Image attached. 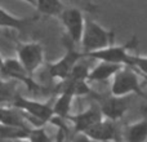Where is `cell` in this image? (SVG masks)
Segmentation results:
<instances>
[{"label":"cell","instance_id":"9","mask_svg":"<svg viewBox=\"0 0 147 142\" xmlns=\"http://www.w3.org/2000/svg\"><path fill=\"white\" fill-rule=\"evenodd\" d=\"M0 74L13 79V80L23 83L30 92L36 93V92H39V89H40V85L34 80L32 76H31L27 71L23 69L22 65L20 64V61H18L17 58H5L4 66H3Z\"/></svg>","mask_w":147,"mask_h":142},{"label":"cell","instance_id":"5","mask_svg":"<svg viewBox=\"0 0 147 142\" xmlns=\"http://www.w3.org/2000/svg\"><path fill=\"white\" fill-rule=\"evenodd\" d=\"M22 67L32 76L44 62V49L38 41L22 43L17 47V57Z\"/></svg>","mask_w":147,"mask_h":142},{"label":"cell","instance_id":"24","mask_svg":"<svg viewBox=\"0 0 147 142\" xmlns=\"http://www.w3.org/2000/svg\"><path fill=\"white\" fill-rule=\"evenodd\" d=\"M143 79H145V80H146V81H147V78H143Z\"/></svg>","mask_w":147,"mask_h":142},{"label":"cell","instance_id":"19","mask_svg":"<svg viewBox=\"0 0 147 142\" xmlns=\"http://www.w3.org/2000/svg\"><path fill=\"white\" fill-rule=\"evenodd\" d=\"M127 66L132 67L138 75L142 78H147V56H141V54H129Z\"/></svg>","mask_w":147,"mask_h":142},{"label":"cell","instance_id":"18","mask_svg":"<svg viewBox=\"0 0 147 142\" xmlns=\"http://www.w3.org/2000/svg\"><path fill=\"white\" fill-rule=\"evenodd\" d=\"M16 96L14 87L0 78V107L12 106Z\"/></svg>","mask_w":147,"mask_h":142},{"label":"cell","instance_id":"25","mask_svg":"<svg viewBox=\"0 0 147 142\" xmlns=\"http://www.w3.org/2000/svg\"><path fill=\"white\" fill-rule=\"evenodd\" d=\"M0 142H4V141H1V140H0Z\"/></svg>","mask_w":147,"mask_h":142},{"label":"cell","instance_id":"3","mask_svg":"<svg viewBox=\"0 0 147 142\" xmlns=\"http://www.w3.org/2000/svg\"><path fill=\"white\" fill-rule=\"evenodd\" d=\"M110 92L112 97H129L130 94H138L147 98L141 88L140 75L129 66H124L111 79Z\"/></svg>","mask_w":147,"mask_h":142},{"label":"cell","instance_id":"2","mask_svg":"<svg viewBox=\"0 0 147 142\" xmlns=\"http://www.w3.org/2000/svg\"><path fill=\"white\" fill-rule=\"evenodd\" d=\"M114 41V32L109 31L97 23L96 21L85 20V27H84L83 38H81V47L83 52L86 54L98 52L107 47L112 45Z\"/></svg>","mask_w":147,"mask_h":142},{"label":"cell","instance_id":"13","mask_svg":"<svg viewBox=\"0 0 147 142\" xmlns=\"http://www.w3.org/2000/svg\"><path fill=\"white\" fill-rule=\"evenodd\" d=\"M34 20H36V17H17L0 7V28L21 30L27 27Z\"/></svg>","mask_w":147,"mask_h":142},{"label":"cell","instance_id":"17","mask_svg":"<svg viewBox=\"0 0 147 142\" xmlns=\"http://www.w3.org/2000/svg\"><path fill=\"white\" fill-rule=\"evenodd\" d=\"M39 13L44 16H54L59 17L65 10V5L58 0H36V1H28Z\"/></svg>","mask_w":147,"mask_h":142},{"label":"cell","instance_id":"20","mask_svg":"<svg viewBox=\"0 0 147 142\" xmlns=\"http://www.w3.org/2000/svg\"><path fill=\"white\" fill-rule=\"evenodd\" d=\"M28 142H53L52 137L47 133V131L43 127L40 128H32L28 136Z\"/></svg>","mask_w":147,"mask_h":142},{"label":"cell","instance_id":"8","mask_svg":"<svg viewBox=\"0 0 147 142\" xmlns=\"http://www.w3.org/2000/svg\"><path fill=\"white\" fill-rule=\"evenodd\" d=\"M66 120L72 124L75 135H79V133L84 135L90 128H93L96 124L102 122L103 120V115H102L98 103H92L88 109H85L84 111L79 112V114L70 115Z\"/></svg>","mask_w":147,"mask_h":142},{"label":"cell","instance_id":"7","mask_svg":"<svg viewBox=\"0 0 147 142\" xmlns=\"http://www.w3.org/2000/svg\"><path fill=\"white\" fill-rule=\"evenodd\" d=\"M59 20L66 28L70 41L72 44H80L85 27V18L83 12L78 8H65L62 14L59 16Z\"/></svg>","mask_w":147,"mask_h":142},{"label":"cell","instance_id":"23","mask_svg":"<svg viewBox=\"0 0 147 142\" xmlns=\"http://www.w3.org/2000/svg\"><path fill=\"white\" fill-rule=\"evenodd\" d=\"M18 142H28V141H18Z\"/></svg>","mask_w":147,"mask_h":142},{"label":"cell","instance_id":"15","mask_svg":"<svg viewBox=\"0 0 147 142\" xmlns=\"http://www.w3.org/2000/svg\"><path fill=\"white\" fill-rule=\"evenodd\" d=\"M125 142H146L147 141V119L138 120L127 125L124 129Z\"/></svg>","mask_w":147,"mask_h":142},{"label":"cell","instance_id":"4","mask_svg":"<svg viewBox=\"0 0 147 142\" xmlns=\"http://www.w3.org/2000/svg\"><path fill=\"white\" fill-rule=\"evenodd\" d=\"M136 45H137V39L133 38L130 41L123 44V45L112 44L102 51L93 52V53H89L86 56L99 62H109V64L120 65V66H127L129 54L132 53V49L136 48Z\"/></svg>","mask_w":147,"mask_h":142},{"label":"cell","instance_id":"10","mask_svg":"<svg viewBox=\"0 0 147 142\" xmlns=\"http://www.w3.org/2000/svg\"><path fill=\"white\" fill-rule=\"evenodd\" d=\"M129 99L128 97H107L99 102V109L103 115V119L110 120V122H116L121 119L128 111L129 107Z\"/></svg>","mask_w":147,"mask_h":142},{"label":"cell","instance_id":"21","mask_svg":"<svg viewBox=\"0 0 147 142\" xmlns=\"http://www.w3.org/2000/svg\"><path fill=\"white\" fill-rule=\"evenodd\" d=\"M71 142H92V141L89 140V138L86 137L85 135H83V133H79V135L74 136V138L71 140Z\"/></svg>","mask_w":147,"mask_h":142},{"label":"cell","instance_id":"1","mask_svg":"<svg viewBox=\"0 0 147 142\" xmlns=\"http://www.w3.org/2000/svg\"><path fill=\"white\" fill-rule=\"evenodd\" d=\"M12 107L22 112L25 120L30 124L31 128H40L43 127V124L51 123V120L54 118L53 105L18 96V94L13 101Z\"/></svg>","mask_w":147,"mask_h":142},{"label":"cell","instance_id":"6","mask_svg":"<svg viewBox=\"0 0 147 142\" xmlns=\"http://www.w3.org/2000/svg\"><path fill=\"white\" fill-rule=\"evenodd\" d=\"M71 41H70V45L67 47V51L65 53V56L62 58H59L58 61L53 62L48 66V72L51 75L52 79H57V80L65 81L70 78L74 67L80 62L81 58H84L85 53L84 52H78L71 47Z\"/></svg>","mask_w":147,"mask_h":142},{"label":"cell","instance_id":"22","mask_svg":"<svg viewBox=\"0 0 147 142\" xmlns=\"http://www.w3.org/2000/svg\"><path fill=\"white\" fill-rule=\"evenodd\" d=\"M4 61H5V58H3V56L0 54V71H1L3 66H4Z\"/></svg>","mask_w":147,"mask_h":142},{"label":"cell","instance_id":"16","mask_svg":"<svg viewBox=\"0 0 147 142\" xmlns=\"http://www.w3.org/2000/svg\"><path fill=\"white\" fill-rule=\"evenodd\" d=\"M32 128L14 127V125L0 124V140L1 141H27Z\"/></svg>","mask_w":147,"mask_h":142},{"label":"cell","instance_id":"11","mask_svg":"<svg viewBox=\"0 0 147 142\" xmlns=\"http://www.w3.org/2000/svg\"><path fill=\"white\" fill-rule=\"evenodd\" d=\"M84 135L92 142H119V133L114 122L103 119Z\"/></svg>","mask_w":147,"mask_h":142},{"label":"cell","instance_id":"14","mask_svg":"<svg viewBox=\"0 0 147 142\" xmlns=\"http://www.w3.org/2000/svg\"><path fill=\"white\" fill-rule=\"evenodd\" d=\"M75 98L74 94L69 89H61L59 96L57 97V99L53 103V114L54 116L61 118V119L66 120L70 116V111H71V105L72 99Z\"/></svg>","mask_w":147,"mask_h":142},{"label":"cell","instance_id":"12","mask_svg":"<svg viewBox=\"0 0 147 142\" xmlns=\"http://www.w3.org/2000/svg\"><path fill=\"white\" fill-rule=\"evenodd\" d=\"M124 66L115 64H109V62H98L93 69L89 71L88 76V83H101V81H106L109 79H112Z\"/></svg>","mask_w":147,"mask_h":142}]
</instances>
